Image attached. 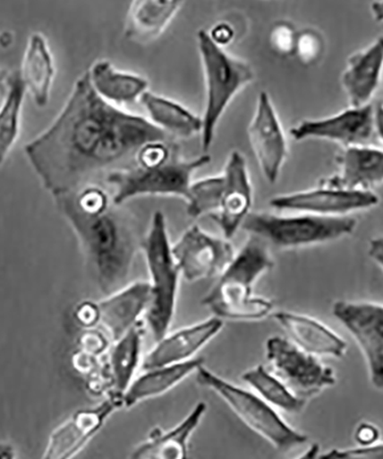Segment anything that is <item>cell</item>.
<instances>
[{
    "label": "cell",
    "mask_w": 383,
    "mask_h": 459,
    "mask_svg": "<svg viewBox=\"0 0 383 459\" xmlns=\"http://www.w3.org/2000/svg\"><path fill=\"white\" fill-rule=\"evenodd\" d=\"M171 139L149 118L106 101L87 72L52 125L24 146V154L55 198L91 184L104 172L133 166L142 147Z\"/></svg>",
    "instance_id": "obj_1"
},
{
    "label": "cell",
    "mask_w": 383,
    "mask_h": 459,
    "mask_svg": "<svg viewBox=\"0 0 383 459\" xmlns=\"http://www.w3.org/2000/svg\"><path fill=\"white\" fill-rule=\"evenodd\" d=\"M55 199L100 290L109 295L126 286L142 243L134 216L92 183Z\"/></svg>",
    "instance_id": "obj_2"
},
{
    "label": "cell",
    "mask_w": 383,
    "mask_h": 459,
    "mask_svg": "<svg viewBox=\"0 0 383 459\" xmlns=\"http://www.w3.org/2000/svg\"><path fill=\"white\" fill-rule=\"evenodd\" d=\"M268 247L266 241L250 236L202 305L223 321L256 322L268 317L275 303L254 295L252 287L275 265Z\"/></svg>",
    "instance_id": "obj_3"
},
{
    "label": "cell",
    "mask_w": 383,
    "mask_h": 459,
    "mask_svg": "<svg viewBox=\"0 0 383 459\" xmlns=\"http://www.w3.org/2000/svg\"><path fill=\"white\" fill-rule=\"evenodd\" d=\"M197 39L206 85L205 110L201 117L200 136L203 153H208L224 113L236 94L255 80V72L250 64L224 50L207 30H200Z\"/></svg>",
    "instance_id": "obj_4"
},
{
    "label": "cell",
    "mask_w": 383,
    "mask_h": 459,
    "mask_svg": "<svg viewBox=\"0 0 383 459\" xmlns=\"http://www.w3.org/2000/svg\"><path fill=\"white\" fill-rule=\"evenodd\" d=\"M141 249L148 261L150 301L146 323L155 342L165 337L176 310L179 278L182 273L173 255L166 216L155 212L148 235L142 238Z\"/></svg>",
    "instance_id": "obj_5"
},
{
    "label": "cell",
    "mask_w": 383,
    "mask_h": 459,
    "mask_svg": "<svg viewBox=\"0 0 383 459\" xmlns=\"http://www.w3.org/2000/svg\"><path fill=\"white\" fill-rule=\"evenodd\" d=\"M357 221L348 216H324L302 212L284 216L267 212H251L242 228L279 249L308 247L331 243L350 236Z\"/></svg>",
    "instance_id": "obj_6"
},
{
    "label": "cell",
    "mask_w": 383,
    "mask_h": 459,
    "mask_svg": "<svg viewBox=\"0 0 383 459\" xmlns=\"http://www.w3.org/2000/svg\"><path fill=\"white\" fill-rule=\"evenodd\" d=\"M210 161L208 153L186 160L178 149L157 165H133L109 172L107 183L114 188L113 203L122 206L128 200L144 195L178 196L187 201L194 172Z\"/></svg>",
    "instance_id": "obj_7"
},
{
    "label": "cell",
    "mask_w": 383,
    "mask_h": 459,
    "mask_svg": "<svg viewBox=\"0 0 383 459\" xmlns=\"http://www.w3.org/2000/svg\"><path fill=\"white\" fill-rule=\"evenodd\" d=\"M200 386L209 389L234 410L248 428L266 438L279 452H289L308 441V437L293 429L273 405L259 394L236 386L203 366L195 371Z\"/></svg>",
    "instance_id": "obj_8"
},
{
    "label": "cell",
    "mask_w": 383,
    "mask_h": 459,
    "mask_svg": "<svg viewBox=\"0 0 383 459\" xmlns=\"http://www.w3.org/2000/svg\"><path fill=\"white\" fill-rule=\"evenodd\" d=\"M266 356L270 370L296 396L305 401L336 384V372L331 367L296 346L291 339L279 335L268 338Z\"/></svg>",
    "instance_id": "obj_9"
},
{
    "label": "cell",
    "mask_w": 383,
    "mask_h": 459,
    "mask_svg": "<svg viewBox=\"0 0 383 459\" xmlns=\"http://www.w3.org/2000/svg\"><path fill=\"white\" fill-rule=\"evenodd\" d=\"M171 249L182 277L190 282L221 276L235 256L229 239L210 235L199 225L186 230Z\"/></svg>",
    "instance_id": "obj_10"
},
{
    "label": "cell",
    "mask_w": 383,
    "mask_h": 459,
    "mask_svg": "<svg viewBox=\"0 0 383 459\" xmlns=\"http://www.w3.org/2000/svg\"><path fill=\"white\" fill-rule=\"evenodd\" d=\"M333 315L350 332L364 354L370 383L383 391V305L337 301Z\"/></svg>",
    "instance_id": "obj_11"
},
{
    "label": "cell",
    "mask_w": 383,
    "mask_h": 459,
    "mask_svg": "<svg viewBox=\"0 0 383 459\" xmlns=\"http://www.w3.org/2000/svg\"><path fill=\"white\" fill-rule=\"evenodd\" d=\"M248 137L264 178L270 184L279 179L288 155L287 139L275 105L267 91L259 94Z\"/></svg>",
    "instance_id": "obj_12"
},
{
    "label": "cell",
    "mask_w": 383,
    "mask_h": 459,
    "mask_svg": "<svg viewBox=\"0 0 383 459\" xmlns=\"http://www.w3.org/2000/svg\"><path fill=\"white\" fill-rule=\"evenodd\" d=\"M379 196L370 190H345L323 186L312 190L273 196L270 206L277 211L310 212L324 216H345L349 212L376 207Z\"/></svg>",
    "instance_id": "obj_13"
},
{
    "label": "cell",
    "mask_w": 383,
    "mask_h": 459,
    "mask_svg": "<svg viewBox=\"0 0 383 459\" xmlns=\"http://www.w3.org/2000/svg\"><path fill=\"white\" fill-rule=\"evenodd\" d=\"M295 141L325 139L341 143L344 147L370 145L374 134V108L368 104L350 108L333 117L304 120L289 130Z\"/></svg>",
    "instance_id": "obj_14"
},
{
    "label": "cell",
    "mask_w": 383,
    "mask_h": 459,
    "mask_svg": "<svg viewBox=\"0 0 383 459\" xmlns=\"http://www.w3.org/2000/svg\"><path fill=\"white\" fill-rule=\"evenodd\" d=\"M123 407L122 397L111 395L96 407L80 410L71 420L53 430L45 458L66 459L74 457L91 441L108 418Z\"/></svg>",
    "instance_id": "obj_15"
},
{
    "label": "cell",
    "mask_w": 383,
    "mask_h": 459,
    "mask_svg": "<svg viewBox=\"0 0 383 459\" xmlns=\"http://www.w3.org/2000/svg\"><path fill=\"white\" fill-rule=\"evenodd\" d=\"M224 190L221 206L215 214H211L224 238L231 239L238 231L251 212L252 186L248 172V165L242 152L234 151L227 159L223 170Z\"/></svg>",
    "instance_id": "obj_16"
},
{
    "label": "cell",
    "mask_w": 383,
    "mask_h": 459,
    "mask_svg": "<svg viewBox=\"0 0 383 459\" xmlns=\"http://www.w3.org/2000/svg\"><path fill=\"white\" fill-rule=\"evenodd\" d=\"M223 319L211 317L205 322L193 324L184 329L166 333L157 342V346L142 360V368L170 366L185 362L210 342L222 331Z\"/></svg>",
    "instance_id": "obj_17"
},
{
    "label": "cell",
    "mask_w": 383,
    "mask_h": 459,
    "mask_svg": "<svg viewBox=\"0 0 383 459\" xmlns=\"http://www.w3.org/2000/svg\"><path fill=\"white\" fill-rule=\"evenodd\" d=\"M149 282L138 281L122 287L97 303L99 323L116 342L140 322V316L149 308Z\"/></svg>",
    "instance_id": "obj_18"
},
{
    "label": "cell",
    "mask_w": 383,
    "mask_h": 459,
    "mask_svg": "<svg viewBox=\"0 0 383 459\" xmlns=\"http://www.w3.org/2000/svg\"><path fill=\"white\" fill-rule=\"evenodd\" d=\"M339 174L321 180L323 186L345 190H370L383 183V150L370 145L345 147L337 157Z\"/></svg>",
    "instance_id": "obj_19"
},
{
    "label": "cell",
    "mask_w": 383,
    "mask_h": 459,
    "mask_svg": "<svg viewBox=\"0 0 383 459\" xmlns=\"http://www.w3.org/2000/svg\"><path fill=\"white\" fill-rule=\"evenodd\" d=\"M382 69L383 36L350 56L341 82L352 108H362L372 100L380 84Z\"/></svg>",
    "instance_id": "obj_20"
},
{
    "label": "cell",
    "mask_w": 383,
    "mask_h": 459,
    "mask_svg": "<svg viewBox=\"0 0 383 459\" xmlns=\"http://www.w3.org/2000/svg\"><path fill=\"white\" fill-rule=\"evenodd\" d=\"M273 318L287 332L289 339L303 351L316 356L342 359L348 344L336 332L309 316L279 311Z\"/></svg>",
    "instance_id": "obj_21"
},
{
    "label": "cell",
    "mask_w": 383,
    "mask_h": 459,
    "mask_svg": "<svg viewBox=\"0 0 383 459\" xmlns=\"http://www.w3.org/2000/svg\"><path fill=\"white\" fill-rule=\"evenodd\" d=\"M207 411V403L199 402L177 426L163 432L155 429L144 442L133 450V459H183L189 455L192 434L201 424Z\"/></svg>",
    "instance_id": "obj_22"
},
{
    "label": "cell",
    "mask_w": 383,
    "mask_h": 459,
    "mask_svg": "<svg viewBox=\"0 0 383 459\" xmlns=\"http://www.w3.org/2000/svg\"><path fill=\"white\" fill-rule=\"evenodd\" d=\"M88 74L97 93L117 108L140 100L149 91V83L145 77L121 71L108 60L96 61Z\"/></svg>",
    "instance_id": "obj_23"
},
{
    "label": "cell",
    "mask_w": 383,
    "mask_h": 459,
    "mask_svg": "<svg viewBox=\"0 0 383 459\" xmlns=\"http://www.w3.org/2000/svg\"><path fill=\"white\" fill-rule=\"evenodd\" d=\"M20 75L35 104L40 108L47 106L55 81V67L47 39L39 32L30 36L24 52Z\"/></svg>",
    "instance_id": "obj_24"
},
{
    "label": "cell",
    "mask_w": 383,
    "mask_h": 459,
    "mask_svg": "<svg viewBox=\"0 0 383 459\" xmlns=\"http://www.w3.org/2000/svg\"><path fill=\"white\" fill-rule=\"evenodd\" d=\"M203 362L205 360L202 359H191L185 362L144 370L145 373L133 379L122 396L123 407L132 408L142 401L165 394L195 373Z\"/></svg>",
    "instance_id": "obj_25"
},
{
    "label": "cell",
    "mask_w": 383,
    "mask_h": 459,
    "mask_svg": "<svg viewBox=\"0 0 383 459\" xmlns=\"http://www.w3.org/2000/svg\"><path fill=\"white\" fill-rule=\"evenodd\" d=\"M184 0H134L125 35L136 43H149L166 30Z\"/></svg>",
    "instance_id": "obj_26"
},
{
    "label": "cell",
    "mask_w": 383,
    "mask_h": 459,
    "mask_svg": "<svg viewBox=\"0 0 383 459\" xmlns=\"http://www.w3.org/2000/svg\"><path fill=\"white\" fill-rule=\"evenodd\" d=\"M140 101L149 115V120L170 137L191 138L201 134L202 117L179 102L149 90L142 94Z\"/></svg>",
    "instance_id": "obj_27"
},
{
    "label": "cell",
    "mask_w": 383,
    "mask_h": 459,
    "mask_svg": "<svg viewBox=\"0 0 383 459\" xmlns=\"http://www.w3.org/2000/svg\"><path fill=\"white\" fill-rule=\"evenodd\" d=\"M144 323L138 322L123 337L116 340L109 355V368L113 381V395L123 396L132 383L140 364Z\"/></svg>",
    "instance_id": "obj_28"
},
{
    "label": "cell",
    "mask_w": 383,
    "mask_h": 459,
    "mask_svg": "<svg viewBox=\"0 0 383 459\" xmlns=\"http://www.w3.org/2000/svg\"><path fill=\"white\" fill-rule=\"evenodd\" d=\"M27 88L20 72L10 74L7 91L0 108V166L5 161L8 153L18 141L21 112Z\"/></svg>",
    "instance_id": "obj_29"
},
{
    "label": "cell",
    "mask_w": 383,
    "mask_h": 459,
    "mask_svg": "<svg viewBox=\"0 0 383 459\" xmlns=\"http://www.w3.org/2000/svg\"><path fill=\"white\" fill-rule=\"evenodd\" d=\"M242 379L268 403L288 413L302 411L307 401L296 396L270 368L258 366L243 373Z\"/></svg>",
    "instance_id": "obj_30"
},
{
    "label": "cell",
    "mask_w": 383,
    "mask_h": 459,
    "mask_svg": "<svg viewBox=\"0 0 383 459\" xmlns=\"http://www.w3.org/2000/svg\"><path fill=\"white\" fill-rule=\"evenodd\" d=\"M224 179L222 174L211 176L192 183L190 196L187 199V214L192 219L206 214H215L221 206Z\"/></svg>",
    "instance_id": "obj_31"
},
{
    "label": "cell",
    "mask_w": 383,
    "mask_h": 459,
    "mask_svg": "<svg viewBox=\"0 0 383 459\" xmlns=\"http://www.w3.org/2000/svg\"><path fill=\"white\" fill-rule=\"evenodd\" d=\"M323 36L313 29H307L297 34L295 55L301 63L312 65L323 55L325 44Z\"/></svg>",
    "instance_id": "obj_32"
},
{
    "label": "cell",
    "mask_w": 383,
    "mask_h": 459,
    "mask_svg": "<svg viewBox=\"0 0 383 459\" xmlns=\"http://www.w3.org/2000/svg\"><path fill=\"white\" fill-rule=\"evenodd\" d=\"M297 32L291 24L284 22L277 24L271 34L273 50L287 56L295 53Z\"/></svg>",
    "instance_id": "obj_33"
},
{
    "label": "cell",
    "mask_w": 383,
    "mask_h": 459,
    "mask_svg": "<svg viewBox=\"0 0 383 459\" xmlns=\"http://www.w3.org/2000/svg\"><path fill=\"white\" fill-rule=\"evenodd\" d=\"M321 457L383 459V442L380 444L378 441L370 446H357L353 449H334L332 452L321 455Z\"/></svg>",
    "instance_id": "obj_34"
},
{
    "label": "cell",
    "mask_w": 383,
    "mask_h": 459,
    "mask_svg": "<svg viewBox=\"0 0 383 459\" xmlns=\"http://www.w3.org/2000/svg\"><path fill=\"white\" fill-rule=\"evenodd\" d=\"M380 438V429L376 425L370 423H362L358 426L354 433V440L358 446H366L376 444Z\"/></svg>",
    "instance_id": "obj_35"
},
{
    "label": "cell",
    "mask_w": 383,
    "mask_h": 459,
    "mask_svg": "<svg viewBox=\"0 0 383 459\" xmlns=\"http://www.w3.org/2000/svg\"><path fill=\"white\" fill-rule=\"evenodd\" d=\"M208 32H209L211 39L218 45H221V47L230 44L234 36V29L226 23L216 24V26Z\"/></svg>",
    "instance_id": "obj_36"
},
{
    "label": "cell",
    "mask_w": 383,
    "mask_h": 459,
    "mask_svg": "<svg viewBox=\"0 0 383 459\" xmlns=\"http://www.w3.org/2000/svg\"><path fill=\"white\" fill-rule=\"evenodd\" d=\"M80 319L87 325L99 323V311L97 305H84L79 311Z\"/></svg>",
    "instance_id": "obj_37"
},
{
    "label": "cell",
    "mask_w": 383,
    "mask_h": 459,
    "mask_svg": "<svg viewBox=\"0 0 383 459\" xmlns=\"http://www.w3.org/2000/svg\"><path fill=\"white\" fill-rule=\"evenodd\" d=\"M369 255L383 270V236L370 241Z\"/></svg>",
    "instance_id": "obj_38"
},
{
    "label": "cell",
    "mask_w": 383,
    "mask_h": 459,
    "mask_svg": "<svg viewBox=\"0 0 383 459\" xmlns=\"http://www.w3.org/2000/svg\"><path fill=\"white\" fill-rule=\"evenodd\" d=\"M374 126H376V134L383 142V105L379 104L374 108Z\"/></svg>",
    "instance_id": "obj_39"
},
{
    "label": "cell",
    "mask_w": 383,
    "mask_h": 459,
    "mask_svg": "<svg viewBox=\"0 0 383 459\" xmlns=\"http://www.w3.org/2000/svg\"><path fill=\"white\" fill-rule=\"evenodd\" d=\"M374 20L378 22H383V0H374L370 5Z\"/></svg>",
    "instance_id": "obj_40"
},
{
    "label": "cell",
    "mask_w": 383,
    "mask_h": 459,
    "mask_svg": "<svg viewBox=\"0 0 383 459\" xmlns=\"http://www.w3.org/2000/svg\"><path fill=\"white\" fill-rule=\"evenodd\" d=\"M8 77H10V74L4 71V69H0V96L2 97L5 96L7 91Z\"/></svg>",
    "instance_id": "obj_41"
},
{
    "label": "cell",
    "mask_w": 383,
    "mask_h": 459,
    "mask_svg": "<svg viewBox=\"0 0 383 459\" xmlns=\"http://www.w3.org/2000/svg\"><path fill=\"white\" fill-rule=\"evenodd\" d=\"M12 452H13V450L11 449L10 446L0 445V457H13L14 455L12 454Z\"/></svg>",
    "instance_id": "obj_42"
}]
</instances>
